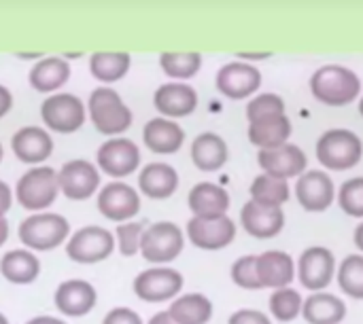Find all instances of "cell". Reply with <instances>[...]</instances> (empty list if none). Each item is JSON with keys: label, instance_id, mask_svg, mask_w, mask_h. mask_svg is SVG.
<instances>
[{"label": "cell", "instance_id": "obj_51", "mask_svg": "<svg viewBox=\"0 0 363 324\" xmlns=\"http://www.w3.org/2000/svg\"><path fill=\"white\" fill-rule=\"evenodd\" d=\"M0 324H9V320H6V316H4V314H0Z\"/></svg>", "mask_w": 363, "mask_h": 324}, {"label": "cell", "instance_id": "obj_11", "mask_svg": "<svg viewBox=\"0 0 363 324\" xmlns=\"http://www.w3.org/2000/svg\"><path fill=\"white\" fill-rule=\"evenodd\" d=\"M60 193L70 202H85L100 191V170L85 159L66 161L57 172Z\"/></svg>", "mask_w": 363, "mask_h": 324}, {"label": "cell", "instance_id": "obj_28", "mask_svg": "<svg viewBox=\"0 0 363 324\" xmlns=\"http://www.w3.org/2000/svg\"><path fill=\"white\" fill-rule=\"evenodd\" d=\"M0 274H2V278L6 282L17 284V287H26V284H32L38 278L40 261L28 248L9 250L0 259Z\"/></svg>", "mask_w": 363, "mask_h": 324}, {"label": "cell", "instance_id": "obj_29", "mask_svg": "<svg viewBox=\"0 0 363 324\" xmlns=\"http://www.w3.org/2000/svg\"><path fill=\"white\" fill-rule=\"evenodd\" d=\"M68 79H70V64L57 55L38 59L28 74L32 89L38 93H51L60 89Z\"/></svg>", "mask_w": 363, "mask_h": 324}, {"label": "cell", "instance_id": "obj_19", "mask_svg": "<svg viewBox=\"0 0 363 324\" xmlns=\"http://www.w3.org/2000/svg\"><path fill=\"white\" fill-rule=\"evenodd\" d=\"M53 303L57 312L66 318H83L87 316L96 303H98V293L87 280H66L55 289Z\"/></svg>", "mask_w": 363, "mask_h": 324}, {"label": "cell", "instance_id": "obj_39", "mask_svg": "<svg viewBox=\"0 0 363 324\" xmlns=\"http://www.w3.org/2000/svg\"><path fill=\"white\" fill-rule=\"evenodd\" d=\"M145 227L136 221L119 223L117 229L113 231L115 236V246L119 248V255L123 257H136L140 253V240H143Z\"/></svg>", "mask_w": 363, "mask_h": 324}, {"label": "cell", "instance_id": "obj_25", "mask_svg": "<svg viewBox=\"0 0 363 324\" xmlns=\"http://www.w3.org/2000/svg\"><path fill=\"white\" fill-rule=\"evenodd\" d=\"M179 189V172L168 163H149L138 172V191L155 202L168 199Z\"/></svg>", "mask_w": 363, "mask_h": 324}, {"label": "cell", "instance_id": "obj_33", "mask_svg": "<svg viewBox=\"0 0 363 324\" xmlns=\"http://www.w3.org/2000/svg\"><path fill=\"white\" fill-rule=\"evenodd\" d=\"M249 193H251V199H255V202H262V204H268V206H281V208L291 197V189H289L287 180L264 174V172L253 178V183L249 187Z\"/></svg>", "mask_w": 363, "mask_h": 324}, {"label": "cell", "instance_id": "obj_40", "mask_svg": "<svg viewBox=\"0 0 363 324\" xmlns=\"http://www.w3.org/2000/svg\"><path fill=\"white\" fill-rule=\"evenodd\" d=\"M232 282L245 291H259V278H257V255H245L232 263L230 270Z\"/></svg>", "mask_w": 363, "mask_h": 324}, {"label": "cell", "instance_id": "obj_9", "mask_svg": "<svg viewBox=\"0 0 363 324\" xmlns=\"http://www.w3.org/2000/svg\"><path fill=\"white\" fill-rule=\"evenodd\" d=\"M183 274L174 267H149L134 278V295L145 303L172 301L183 291Z\"/></svg>", "mask_w": 363, "mask_h": 324}, {"label": "cell", "instance_id": "obj_52", "mask_svg": "<svg viewBox=\"0 0 363 324\" xmlns=\"http://www.w3.org/2000/svg\"><path fill=\"white\" fill-rule=\"evenodd\" d=\"M359 115H362V117H363V98H362V100H359Z\"/></svg>", "mask_w": 363, "mask_h": 324}, {"label": "cell", "instance_id": "obj_38", "mask_svg": "<svg viewBox=\"0 0 363 324\" xmlns=\"http://www.w3.org/2000/svg\"><path fill=\"white\" fill-rule=\"evenodd\" d=\"M338 204L347 216L363 221V176L349 178L338 191Z\"/></svg>", "mask_w": 363, "mask_h": 324}, {"label": "cell", "instance_id": "obj_50", "mask_svg": "<svg viewBox=\"0 0 363 324\" xmlns=\"http://www.w3.org/2000/svg\"><path fill=\"white\" fill-rule=\"evenodd\" d=\"M19 57H30V59H34V57H40L38 53H19Z\"/></svg>", "mask_w": 363, "mask_h": 324}, {"label": "cell", "instance_id": "obj_18", "mask_svg": "<svg viewBox=\"0 0 363 324\" xmlns=\"http://www.w3.org/2000/svg\"><path fill=\"white\" fill-rule=\"evenodd\" d=\"M240 225L255 240H272L285 229V212L281 206L249 199L240 210Z\"/></svg>", "mask_w": 363, "mask_h": 324}, {"label": "cell", "instance_id": "obj_3", "mask_svg": "<svg viewBox=\"0 0 363 324\" xmlns=\"http://www.w3.org/2000/svg\"><path fill=\"white\" fill-rule=\"evenodd\" d=\"M87 115L96 132L104 136H121L132 125V110L111 87H98L89 93Z\"/></svg>", "mask_w": 363, "mask_h": 324}, {"label": "cell", "instance_id": "obj_35", "mask_svg": "<svg viewBox=\"0 0 363 324\" xmlns=\"http://www.w3.org/2000/svg\"><path fill=\"white\" fill-rule=\"evenodd\" d=\"M340 291L355 301H363V255H349L336 267Z\"/></svg>", "mask_w": 363, "mask_h": 324}, {"label": "cell", "instance_id": "obj_46", "mask_svg": "<svg viewBox=\"0 0 363 324\" xmlns=\"http://www.w3.org/2000/svg\"><path fill=\"white\" fill-rule=\"evenodd\" d=\"M26 324H68L62 318H53V316H36V318H30Z\"/></svg>", "mask_w": 363, "mask_h": 324}, {"label": "cell", "instance_id": "obj_24", "mask_svg": "<svg viewBox=\"0 0 363 324\" xmlns=\"http://www.w3.org/2000/svg\"><path fill=\"white\" fill-rule=\"evenodd\" d=\"M143 140L145 146L157 155H174L185 142V132L177 121L166 117H155L147 121L143 129Z\"/></svg>", "mask_w": 363, "mask_h": 324}, {"label": "cell", "instance_id": "obj_5", "mask_svg": "<svg viewBox=\"0 0 363 324\" xmlns=\"http://www.w3.org/2000/svg\"><path fill=\"white\" fill-rule=\"evenodd\" d=\"M317 159L332 172L355 168L363 157L362 138L351 129H328L315 146Z\"/></svg>", "mask_w": 363, "mask_h": 324}, {"label": "cell", "instance_id": "obj_20", "mask_svg": "<svg viewBox=\"0 0 363 324\" xmlns=\"http://www.w3.org/2000/svg\"><path fill=\"white\" fill-rule=\"evenodd\" d=\"M153 106L162 117L174 121L181 117H189L198 108V93L191 85L181 81L164 83L153 96Z\"/></svg>", "mask_w": 363, "mask_h": 324}, {"label": "cell", "instance_id": "obj_4", "mask_svg": "<svg viewBox=\"0 0 363 324\" xmlns=\"http://www.w3.org/2000/svg\"><path fill=\"white\" fill-rule=\"evenodd\" d=\"M15 199L21 208L30 212H45L51 208L60 195L57 172L51 166L30 168L15 185Z\"/></svg>", "mask_w": 363, "mask_h": 324}, {"label": "cell", "instance_id": "obj_17", "mask_svg": "<svg viewBox=\"0 0 363 324\" xmlns=\"http://www.w3.org/2000/svg\"><path fill=\"white\" fill-rule=\"evenodd\" d=\"M257 163L264 174L291 180L308 170V157L298 144H283L279 149H262L257 153Z\"/></svg>", "mask_w": 363, "mask_h": 324}, {"label": "cell", "instance_id": "obj_22", "mask_svg": "<svg viewBox=\"0 0 363 324\" xmlns=\"http://www.w3.org/2000/svg\"><path fill=\"white\" fill-rule=\"evenodd\" d=\"M257 278L262 289H285L296 280V261L285 250H266L257 255Z\"/></svg>", "mask_w": 363, "mask_h": 324}, {"label": "cell", "instance_id": "obj_49", "mask_svg": "<svg viewBox=\"0 0 363 324\" xmlns=\"http://www.w3.org/2000/svg\"><path fill=\"white\" fill-rule=\"evenodd\" d=\"M240 57L251 62V59H266V57H270V53H240Z\"/></svg>", "mask_w": 363, "mask_h": 324}, {"label": "cell", "instance_id": "obj_1", "mask_svg": "<svg viewBox=\"0 0 363 324\" xmlns=\"http://www.w3.org/2000/svg\"><path fill=\"white\" fill-rule=\"evenodd\" d=\"M311 93L325 106H349L362 93L359 76L340 64H328L311 76Z\"/></svg>", "mask_w": 363, "mask_h": 324}, {"label": "cell", "instance_id": "obj_53", "mask_svg": "<svg viewBox=\"0 0 363 324\" xmlns=\"http://www.w3.org/2000/svg\"><path fill=\"white\" fill-rule=\"evenodd\" d=\"M2 157H4V151H2V144H0V161H2Z\"/></svg>", "mask_w": 363, "mask_h": 324}, {"label": "cell", "instance_id": "obj_31", "mask_svg": "<svg viewBox=\"0 0 363 324\" xmlns=\"http://www.w3.org/2000/svg\"><path fill=\"white\" fill-rule=\"evenodd\" d=\"M291 132H294V127H291L289 117L279 115L272 119L249 123L247 134H249V142L262 151V149H279V146L287 144L291 138Z\"/></svg>", "mask_w": 363, "mask_h": 324}, {"label": "cell", "instance_id": "obj_36", "mask_svg": "<svg viewBox=\"0 0 363 324\" xmlns=\"http://www.w3.org/2000/svg\"><path fill=\"white\" fill-rule=\"evenodd\" d=\"M302 295L298 289L294 287H285V289H277L272 293V297L268 299L270 306V314L279 320V323H294L296 318L302 316Z\"/></svg>", "mask_w": 363, "mask_h": 324}, {"label": "cell", "instance_id": "obj_47", "mask_svg": "<svg viewBox=\"0 0 363 324\" xmlns=\"http://www.w3.org/2000/svg\"><path fill=\"white\" fill-rule=\"evenodd\" d=\"M6 240H9V221L0 216V248L6 244Z\"/></svg>", "mask_w": 363, "mask_h": 324}, {"label": "cell", "instance_id": "obj_2", "mask_svg": "<svg viewBox=\"0 0 363 324\" xmlns=\"http://www.w3.org/2000/svg\"><path fill=\"white\" fill-rule=\"evenodd\" d=\"M17 236L32 253H49L60 248L70 238V223L55 212H34L23 219Z\"/></svg>", "mask_w": 363, "mask_h": 324}, {"label": "cell", "instance_id": "obj_45", "mask_svg": "<svg viewBox=\"0 0 363 324\" xmlns=\"http://www.w3.org/2000/svg\"><path fill=\"white\" fill-rule=\"evenodd\" d=\"M147 324H177L172 318H170V314L164 310V312H157V314H153L151 318H149V323Z\"/></svg>", "mask_w": 363, "mask_h": 324}, {"label": "cell", "instance_id": "obj_48", "mask_svg": "<svg viewBox=\"0 0 363 324\" xmlns=\"http://www.w3.org/2000/svg\"><path fill=\"white\" fill-rule=\"evenodd\" d=\"M353 242H355L357 250H362L363 255V221L357 225V229H355V233H353Z\"/></svg>", "mask_w": 363, "mask_h": 324}, {"label": "cell", "instance_id": "obj_32", "mask_svg": "<svg viewBox=\"0 0 363 324\" xmlns=\"http://www.w3.org/2000/svg\"><path fill=\"white\" fill-rule=\"evenodd\" d=\"M132 64V55L125 51H96L89 57V72L102 83L121 81Z\"/></svg>", "mask_w": 363, "mask_h": 324}, {"label": "cell", "instance_id": "obj_23", "mask_svg": "<svg viewBox=\"0 0 363 324\" xmlns=\"http://www.w3.org/2000/svg\"><path fill=\"white\" fill-rule=\"evenodd\" d=\"M230 193L215 183H198L191 187L189 195H187V206L191 210L194 216L200 219H215V216H223L230 210Z\"/></svg>", "mask_w": 363, "mask_h": 324}, {"label": "cell", "instance_id": "obj_8", "mask_svg": "<svg viewBox=\"0 0 363 324\" xmlns=\"http://www.w3.org/2000/svg\"><path fill=\"white\" fill-rule=\"evenodd\" d=\"M85 104L74 93H55L40 104V119L55 134H74L85 123Z\"/></svg>", "mask_w": 363, "mask_h": 324}, {"label": "cell", "instance_id": "obj_44", "mask_svg": "<svg viewBox=\"0 0 363 324\" xmlns=\"http://www.w3.org/2000/svg\"><path fill=\"white\" fill-rule=\"evenodd\" d=\"M11 108H13V96H11V91L4 85H0V119L4 115H9Z\"/></svg>", "mask_w": 363, "mask_h": 324}, {"label": "cell", "instance_id": "obj_12", "mask_svg": "<svg viewBox=\"0 0 363 324\" xmlns=\"http://www.w3.org/2000/svg\"><path fill=\"white\" fill-rule=\"evenodd\" d=\"M187 240L200 248V250H223L228 248L234 240H236V223L223 214V216H215V219H200V216H191L187 221Z\"/></svg>", "mask_w": 363, "mask_h": 324}, {"label": "cell", "instance_id": "obj_27", "mask_svg": "<svg viewBox=\"0 0 363 324\" xmlns=\"http://www.w3.org/2000/svg\"><path fill=\"white\" fill-rule=\"evenodd\" d=\"M302 318L308 324H340L347 318V303L325 291L311 293L302 303Z\"/></svg>", "mask_w": 363, "mask_h": 324}, {"label": "cell", "instance_id": "obj_14", "mask_svg": "<svg viewBox=\"0 0 363 324\" xmlns=\"http://www.w3.org/2000/svg\"><path fill=\"white\" fill-rule=\"evenodd\" d=\"M98 212L117 225L134 221L140 212V195L128 183H106L98 191Z\"/></svg>", "mask_w": 363, "mask_h": 324}, {"label": "cell", "instance_id": "obj_16", "mask_svg": "<svg viewBox=\"0 0 363 324\" xmlns=\"http://www.w3.org/2000/svg\"><path fill=\"white\" fill-rule=\"evenodd\" d=\"M296 199L306 212H325L336 202V187L328 172L306 170L298 176Z\"/></svg>", "mask_w": 363, "mask_h": 324}, {"label": "cell", "instance_id": "obj_6", "mask_svg": "<svg viewBox=\"0 0 363 324\" xmlns=\"http://www.w3.org/2000/svg\"><path fill=\"white\" fill-rule=\"evenodd\" d=\"M185 248V231L170 221H160L143 231L140 255L151 265H166L179 259Z\"/></svg>", "mask_w": 363, "mask_h": 324}, {"label": "cell", "instance_id": "obj_26", "mask_svg": "<svg viewBox=\"0 0 363 324\" xmlns=\"http://www.w3.org/2000/svg\"><path fill=\"white\" fill-rule=\"evenodd\" d=\"M230 159L225 140L215 132H204L191 142V161L200 172H219Z\"/></svg>", "mask_w": 363, "mask_h": 324}, {"label": "cell", "instance_id": "obj_21", "mask_svg": "<svg viewBox=\"0 0 363 324\" xmlns=\"http://www.w3.org/2000/svg\"><path fill=\"white\" fill-rule=\"evenodd\" d=\"M11 149L21 163L34 168V166L45 163L51 157L53 138L47 129L28 125L15 132V136L11 138Z\"/></svg>", "mask_w": 363, "mask_h": 324}, {"label": "cell", "instance_id": "obj_34", "mask_svg": "<svg viewBox=\"0 0 363 324\" xmlns=\"http://www.w3.org/2000/svg\"><path fill=\"white\" fill-rule=\"evenodd\" d=\"M160 66L166 76L174 81H187L196 76L202 68V55L196 51L187 53H177V51H166L160 55Z\"/></svg>", "mask_w": 363, "mask_h": 324}, {"label": "cell", "instance_id": "obj_30", "mask_svg": "<svg viewBox=\"0 0 363 324\" xmlns=\"http://www.w3.org/2000/svg\"><path fill=\"white\" fill-rule=\"evenodd\" d=\"M177 324H208L213 318V301L202 293H187L179 295L170 301L166 310Z\"/></svg>", "mask_w": 363, "mask_h": 324}, {"label": "cell", "instance_id": "obj_41", "mask_svg": "<svg viewBox=\"0 0 363 324\" xmlns=\"http://www.w3.org/2000/svg\"><path fill=\"white\" fill-rule=\"evenodd\" d=\"M228 324H272V320L264 312H259V310L245 308V310H236L228 318Z\"/></svg>", "mask_w": 363, "mask_h": 324}, {"label": "cell", "instance_id": "obj_10", "mask_svg": "<svg viewBox=\"0 0 363 324\" xmlns=\"http://www.w3.org/2000/svg\"><path fill=\"white\" fill-rule=\"evenodd\" d=\"M336 267H338V263H336V257L330 248L311 246L298 259L296 278L311 293H319V291H325L334 282Z\"/></svg>", "mask_w": 363, "mask_h": 324}, {"label": "cell", "instance_id": "obj_37", "mask_svg": "<svg viewBox=\"0 0 363 324\" xmlns=\"http://www.w3.org/2000/svg\"><path fill=\"white\" fill-rule=\"evenodd\" d=\"M285 115V100L277 93H259L247 104V119L249 123L264 121Z\"/></svg>", "mask_w": 363, "mask_h": 324}, {"label": "cell", "instance_id": "obj_42", "mask_svg": "<svg viewBox=\"0 0 363 324\" xmlns=\"http://www.w3.org/2000/svg\"><path fill=\"white\" fill-rule=\"evenodd\" d=\"M102 324H143V318L132 308H113L102 318Z\"/></svg>", "mask_w": 363, "mask_h": 324}, {"label": "cell", "instance_id": "obj_7", "mask_svg": "<svg viewBox=\"0 0 363 324\" xmlns=\"http://www.w3.org/2000/svg\"><path fill=\"white\" fill-rule=\"evenodd\" d=\"M115 248L113 231L98 225H87L70 233L66 242V257L79 265H96L106 261Z\"/></svg>", "mask_w": 363, "mask_h": 324}, {"label": "cell", "instance_id": "obj_13", "mask_svg": "<svg viewBox=\"0 0 363 324\" xmlns=\"http://www.w3.org/2000/svg\"><path fill=\"white\" fill-rule=\"evenodd\" d=\"M96 166L111 178H125L140 166V149L130 138H111L96 153Z\"/></svg>", "mask_w": 363, "mask_h": 324}, {"label": "cell", "instance_id": "obj_15", "mask_svg": "<svg viewBox=\"0 0 363 324\" xmlns=\"http://www.w3.org/2000/svg\"><path fill=\"white\" fill-rule=\"evenodd\" d=\"M215 85L230 100L251 98L262 87V72L249 62H230L219 68Z\"/></svg>", "mask_w": 363, "mask_h": 324}, {"label": "cell", "instance_id": "obj_43", "mask_svg": "<svg viewBox=\"0 0 363 324\" xmlns=\"http://www.w3.org/2000/svg\"><path fill=\"white\" fill-rule=\"evenodd\" d=\"M13 199H15V195H13V189L4 183V180H0V216H4L9 210H11V206H13Z\"/></svg>", "mask_w": 363, "mask_h": 324}]
</instances>
